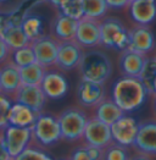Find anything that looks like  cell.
I'll list each match as a JSON object with an SVG mask.
<instances>
[{
	"mask_svg": "<svg viewBox=\"0 0 156 160\" xmlns=\"http://www.w3.org/2000/svg\"><path fill=\"white\" fill-rule=\"evenodd\" d=\"M129 16L135 25L149 26L156 18V0H134L128 8Z\"/></svg>",
	"mask_w": 156,
	"mask_h": 160,
	"instance_id": "obj_20",
	"label": "cell"
},
{
	"mask_svg": "<svg viewBox=\"0 0 156 160\" xmlns=\"http://www.w3.org/2000/svg\"><path fill=\"white\" fill-rule=\"evenodd\" d=\"M124 114L126 112L112 100V98H110V99L105 98L101 103H99L95 107L94 116H96L99 120H101L107 125H111Z\"/></svg>",
	"mask_w": 156,
	"mask_h": 160,
	"instance_id": "obj_23",
	"label": "cell"
},
{
	"mask_svg": "<svg viewBox=\"0 0 156 160\" xmlns=\"http://www.w3.org/2000/svg\"><path fill=\"white\" fill-rule=\"evenodd\" d=\"M32 141L41 147H51L61 141V130L57 116L40 112L32 126Z\"/></svg>",
	"mask_w": 156,
	"mask_h": 160,
	"instance_id": "obj_5",
	"label": "cell"
},
{
	"mask_svg": "<svg viewBox=\"0 0 156 160\" xmlns=\"http://www.w3.org/2000/svg\"><path fill=\"white\" fill-rule=\"evenodd\" d=\"M60 130H61V139L65 142H77L83 138L84 128L88 121L87 112L77 107H70L61 111L57 116Z\"/></svg>",
	"mask_w": 156,
	"mask_h": 160,
	"instance_id": "obj_4",
	"label": "cell"
},
{
	"mask_svg": "<svg viewBox=\"0 0 156 160\" xmlns=\"http://www.w3.org/2000/svg\"><path fill=\"white\" fill-rule=\"evenodd\" d=\"M77 23L78 20L59 11L49 25V34L59 42L75 39Z\"/></svg>",
	"mask_w": 156,
	"mask_h": 160,
	"instance_id": "obj_18",
	"label": "cell"
},
{
	"mask_svg": "<svg viewBox=\"0 0 156 160\" xmlns=\"http://www.w3.org/2000/svg\"><path fill=\"white\" fill-rule=\"evenodd\" d=\"M20 68V77L22 84L26 86H40V82L43 80L45 68L41 66L40 64L32 62L26 66H21Z\"/></svg>",
	"mask_w": 156,
	"mask_h": 160,
	"instance_id": "obj_25",
	"label": "cell"
},
{
	"mask_svg": "<svg viewBox=\"0 0 156 160\" xmlns=\"http://www.w3.org/2000/svg\"><path fill=\"white\" fill-rule=\"evenodd\" d=\"M146 55L138 52H134L132 49H123L121 50L119 59H118V66L119 71L123 76H134L139 77L144 64L146 61Z\"/></svg>",
	"mask_w": 156,
	"mask_h": 160,
	"instance_id": "obj_21",
	"label": "cell"
},
{
	"mask_svg": "<svg viewBox=\"0 0 156 160\" xmlns=\"http://www.w3.org/2000/svg\"><path fill=\"white\" fill-rule=\"evenodd\" d=\"M11 159L9 153H7V149L5 146V142H4V136H2V130H0V160H9Z\"/></svg>",
	"mask_w": 156,
	"mask_h": 160,
	"instance_id": "obj_37",
	"label": "cell"
},
{
	"mask_svg": "<svg viewBox=\"0 0 156 160\" xmlns=\"http://www.w3.org/2000/svg\"><path fill=\"white\" fill-rule=\"evenodd\" d=\"M84 146H85V149L88 152V155H89V159L90 160L103 159V157H104V148L91 146V144H87V143Z\"/></svg>",
	"mask_w": 156,
	"mask_h": 160,
	"instance_id": "obj_33",
	"label": "cell"
},
{
	"mask_svg": "<svg viewBox=\"0 0 156 160\" xmlns=\"http://www.w3.org/2000/svg\"><path fill=\"white\" fill-rule=\"evenodd\" d=\"M9 1H11V0H0V2H9Z\"/></svg>",
	"mask_w": 156,
	"mask_h": 160,
	"instance_id": "obj_41",
	"label": "cell"
},
{
	"mask_svg": "<svg viewBox=\"0 0 156 160\" xmlns=\"http://www.w3.org/2000/svg\"><path fill=\"white\" fill-rule=\"evenodd\" d=\"M22 82L20 68L9 59L0 65V93L6 95L13 102V98L20 89Z\"/></svg>",
	"mask_w": 156,
	"mask_h": 160,
	"instance_id": "obj_16",
	"label": "cell"
},
{
	"mask_svg": "<svg viewBox=\"0 0 156 160\" xmlns=\"http://www.w3.org/2000/svg\"><path fill=\"white\" fill-rule=\"evenodd\" d=\"M149 95L148 89L139 77L122 76L115 81L111 98L126 114L133 112L143 105Z\"/></svg>",
	"mask_w": 156,
	"mask_h": 160,
	"instance_id": "obj_1",
	"label": "cell"
},
{
	"mask_svg": "<svg viewBox=\"0 0 156 160\" xmlns=\"http://www.w3.org/2000/svg\"><path fill=\"white\" fill-rule=\"evenodd\" d=\"M104 84L80 78L76 92L78 104L83 108H95L101 103L106 98Z\"/></svg>",
	"mask_w": 156,
	"mask_h": 160,
	"instance_id": "obj_15",
	"label": "cell"
},
{
	"mask_svg": "<svg viewBox=\"0 0 156 160\" xmlns=\"http://www.w3.org/2000/svg\"><path fill=\"white\" fill-rule=\"evenodd\" d=\"M11 52H12V50L10 49V47L5 43V40L0 37V65H1L4 61H6V60L10 59Z\"/></svg>",
	"mask_w": 156,
	"mask_h": 160,
	"instance_id": "obj_35",
	"label": "cell"
},
{
	"mask_svg": "<svg viewBox=\"0 0 156 160\" xmlns=\"http://www.w3.org/2000/svg\"><path fill=\"white\" fill-rule=\"evenodd\" d=\"M10 60L12 61L16 66H26L32 62H36V56L34 52L31 47V44H28L26 47H21L18 49H13L10 55Z\"/></svg>",
	"mask_w": 156,
	"mask_h": 160,
	"instance_id": "obj_27",
	"label": "cell"
},
{
	"mask_svg": "<svg viewBox=\"0 0 156 160\" xmlns=\"http://www.w3.org/2000/svg\"><path fill=\"white\" fill-rule=\"evenodd\" d=\"M129 44V29L117 17L100 20V47L114 50H123Z\"/></svg>",
	"mask_w": 156,
	"mask_h": 160,
	"instance_id": "obj_3",
	"label": "cell"
},
{
	"mask_svg": "<svg viewBox=\"0 0 156 160\" xmlns=\"http://www.w3.org/2000/svg\"><path fill=\"white\" fill-rule=\"evenodd\" d=\"M31 47L34 52L36 61L38 64H40L44 68L55 67L59 40L55 39L49 33H44L37 39L32 40Z\"/></svg>",
	"mask_w": 156,
	"mask_h": 160,
	"instance_id": "obj_8",
	"label": "cell"
},
{
	"mask_svg": "<svg viewBox=\"0 0 156 160\" xmlns=\"http://www.w3.org/2000/svg\"><path fill=\"white\" fill-rule=\"evenodd\" d=\"M153 95V109H154V112H155L156 116V94H151Z\"/></svg>",
	"mask_w": 156,
	"mask_h": 160,
	"instance_id": "obj_39",
	"label": "cell"
},
{
	"mask_svg": "<svg viewBox=\"0 0 156 160\" xmlns=\"http://www.w3.org/2000/svg\"><path fill=\"white\" fill-rule=\"evenodd\" d=\"M107 10L109 8L105 0H83V11L85 17L101 20L106 16Z\"/></svg>",
	"mask_w": 156,
	"mask_h": 160,
	"instance_id": "obj_26",
	"label": "cell"
},
{
	"mask_svg": "<svg viewBox=\"0 0 156 160\" xmlns=\"http://www.w3.org/2000/svg\"><path fill=\"white\" fill-rule=\"evenodd\" d=\"M40 112L22 103L12 102L9 112V123L20 127H32Z\"/></svg>",
	"mask_w": 156,
	"mask_h": 160,
	"instance_id": "obj_22",
	"label": "cell"
},
{
	"mask_svg": "<svg viewBox=\"0 0 156 160\" xmlns=\"http://www.w3.org/2000/svg\"><path fill=\"white\" fill-rule=\"evenodd\" d=\"M0 37L11 50L31 44V40L21 27V18L17 20L16 16L0 15Z\"/></svg>",
	"mask_w": 156,
	"mask_h": 160,
	"instance_id": "obj_6",
	"label": "cell"
},
{
	"mask_svg": "<svg viewBox=\"0 0 156 160\" xmlns=\"http://www.w3.org/2000/svg\"><path fill=\"white\" fill-rule=\"evenodd\" d=\"M21 27L29 40L37 39L44 34V18L41 15L29 12L21 18Z\"/></svg>",
	"mask_w": 156,
	"mask_h": 160,
	"instance_id": "obj_24",
	"label": "cell"
},
{
	"mask_svg": "<svg viewBox=\"0 0 156 160\" xmlns=\"http://www.w3.org/2000/svg\"><path fill=\"white\" fill-rule=\"evenodd\" d=\"M151 94H156V77H155V80H154V83H153V93ZM150 94V95H151Z\"/></svg>",
	"mask_w": 156,
	"mask_h": 160,
	"instance_id": "obj_40",
	"label": "cell"
},
{
	"mask_svg": "<svg viewBox=\"0 0 156 160\" xmlns=\"http://www.w3.org/2000/svg\"><path fill=\"white\" fill-rule=\"evenodd\" d=\"M70 158L72 160H90L89 159V155H88V152L85 149V146L76 148L72 152V154L70 155Z\"/></svg>",
	"mask_w": 156,
	"mask_h": 160,
	"instance_id": "obj_36",
	"label": "cell"
},
{
	"mask_svg": "<svg viewBox=\"0 0 156 160\" xmlns=\"http://www.w3.org/2000/svg\"><path fill=\"white\" fill-rule=\"evenodd\" d=\"M155 58H156V55H155Z\"/></svg>",
	"mask_w": 156,
	"mask_h": 160,
	"instance_id": "obj_43",
	"label": "cell"
},
{
	"mask_svg": "<svg viewBox=\"0 0 156 160\" xmlns=\"http://www.w3.org/2000/svg\"><path fill=\"white\" fill-rule=\"evenodd\" d=\"M128 147H124L117 142H111L107 147L104 148V157L106 160H127L129 158Z\"/></svg>",
	"mask_w": 156,
	"mask_h": 160,
	"instance_id": "obj_30",
	"label": "cell"
},
{
	"mask_svg": "<svg viewBox=\"0 0 156 160\" xmlns=\"http://www.w3.org/2000/svg\"><path fill=\"white\" fill-rule=\"evenodd\" d=\"M57 11L65 13L70 17H73L76 20H79L84 16L83 0H64Z\"/></svg>",
	"mask_w": 156,
	"mask_h": 160,
	"instance_id": "obj_31",
	"label": "cell"
},
{
	"mask_svg": "<svg viewBox=\"0 0 156 160\" xmlns=\"http://www.w3.org/2000/svg\"><path fill=\"white\" fill-rule=\"evenodd\" d=\"M155 48V36L149 26L135 25L129 29V44L128 49L142 54H148L153 52Z\"/></svg>",
	"mask_w": 156,
	"mask_h": 160,
	"instance_id": "obj_17",
	"label": "cell"
},
{
	"mask_svg": "<svg viewBox=\"0 0 156 160\" xmlns=\"http://www.w3.org/2000/svg\"><path fill=\"white\" fill-rule=\"evenodd\" d=\"M12 100L6 95L0 93V130L9 125V112Z\"/></svg>",
	"mask_w": 156,
	"mask_h": 160,
	"instance_id": "obj_32",
	"label": "cell"
},
{
	"mask_svg": "<svg viewBox=\"0 0 156 160\" xmlns=\"http://www.w3.org/2000/svg\"><path fill=\"white\" fill-rule=\"evenodd\" d=\"M84 143L96 146V147L105 148L112 142V136L110 125L99 120L96 116L89 118L87 121L83 138Z\"/></svg>",
	"mask_w": 156,
	"mask_h": 160,
	"instance_id": "obj_14",
	"label": "cell"
},
{
	"mask_svg": "<svg viewBox=\"0 0 156 160\" xmlns=\"http://www.w3.org/2000/svg\"><path fill=\"white\" fill-rule=\"evenodd\" d=\"M75 40L84 49L100 47V20L83 16L78 20Z\"/></svg>",
	"mask_w": 156,
	"mask_h": 160,
	"instance_id": "obj_11",
	"label": "cell"
},
{
	"mask_svg": "<svg viewBox=\"0 0 156 160\" xmlns=\"http://www.w3.org/2000/svg\"><path fill=\"white\" fill-rule=\"evenodd\" d=\"M139 122L133 116L127 114L122 115L118 120L110 125L112 141L117 142L124 147H132L138 132Z\"/></svg>",
	"mask_w": 156,
	"mask_h": 160,
	"instance_id": "obj_13",
	"label": "cell"
},
{
	"mask_svg": "<svg viewBox=\"0 0 156 160\" xmlns=\"http://www.w3.org/2000/svg\"><path fill=\"white\" fill-rule=\"evenodd\" d=\"M45 2H48L50 6H52V8H55V9H57L59 10V8H60V5L62 4V1L64 0H44Z\"/></svg>",
	"mask_w": 156,
	"mask_h": 160,
	"instance_id": "obj_38",
	"label": "cell"
},
{
	"mask_svg": "<svg viewBox=\"0 0 156 160\" xmlns=\"http://www.w3.org/2000/svg\"><path fill=\"white\" fill-rule=\"evenodd\" d=\"M40 87L44 94L46 95V98L50 100L61 99L67 94L70 88L67 78L65 73L62 72V70L60 68L54 70L52 67L45 68L43 80L40 82Z\"/></svg>",
	"mask_w": 156,
	"mask_h": 160,
	"instance_id": "obj_10",
	"label": "cell"
},
{
	"mask_svg": "<svg viewBox=\"0 0 156 160\" xmlns=\"http://www.w3.org/2000/svg\"><path fill=\"white\" fill-rule=\"evenodd\" d=\"M105 2H106L109 9L122 10V9H127L128 8L130 0H105Z\"/></svg>",
	"mask_w": 156,
	"mask_h": 160,
	"instance_id": "obj_34",
	"label": "cell"
},
{
	"mask_svg": "<svg viewBox=\"0 0 156 160\" xmlns=\"http://www.w3.org/2000/svg\"><path fill=\"white\" fill-rule=\"evenodd\" d=\"M44 147L39 146L38 143L31 141V143L27 146L16 158V160H22V159H41V160H49L52 159V157L46 153V150L43 149Z\"/></svg>",
	"mask_w": 156,
	"mask_h": 160,
	"instance_id": "obj_29",
	"label": "cell"
},
{
	"mask_svg": "<svg viewBox=\"0 0 156 160\" xmlns=\"http://www.w3.org/2000/svg\"><path fill=\"white\" fill-rule=\"evenodd\" d=\"M13 102L22 103L25 105H28L33 110L41 112L45 107V103L48 102L46 95L44 94L40 86H26L21 84L20 89L13 98Z\"/></svg>",
	"mask_w": 156,
	"mask_h": 160,
	"instance_id": "obj_19",
	"label": "cell"
},
{
	"mask_svg": "<svg viewBox=\"0 0 156 160\" xmlns=\"http://www.w3.org/2000/svg\"><path fill=\"white\" fill-rule=\"evenodd\" d=\"M132 148L144 157L156 155V119L139 122L138 132Z\"/></svg>",
	"mask_w": 156,
	"mask_h": 160,
	"instance_id": "obj_9",
	"label": "cell"
},
{
	"mask_svg": "<svg viewBox=\"0 0 156 160\" xmlns=\"http://www.w3.org/2000/svg\"><path fill=\"white\" fill-rule=\"evenodd\" d=\"M4 142L11 159H16L18 154L32 141V127H20L15 125H7L2 128Z\"/></svg>",
	"mask_w": 156,
	"mask_h": 160,
	"instance_id": "obj_7",
	"label": "cell"
},
{
	"mask_svg": "<svg viewBox=\"0 0 156 160\" xmlns=\"http://www.w3.org/2000/svg\"><path fill=\"white\" fill-rule=\"evenodd\" d=\"M156 77V58H146V61L139 75V78L144 83L145 88L148 89L149 94L153 93V83Z\"/></svg>",
	"mask_w": 156,
	"mask_h": 160,
	"instance_id": "obj_28",
	"label": "cell"
},
{
	"mask_svg": "<svg viewBox=\"0 0 156 160\" xmlns=\"http://www.w3.org/2000/svg\"><path fill=\"white\" fill-rule=\"evenodd\" d=\"M130 1H134V0H130Z\"/></svg>",
	"mask_w": 156,
	"mask_h": 160,
	"instance_id": "obj_42",
	"label": "cell"
},
{
	"mask_svg": "<svg viewBox=\"0 0 156 160\" xmlns=\"http://www.w3.org/2000/svg\"><path fill=\"white\" fill-rule=\"evenodd\" d=\"M77 68L79 70L80 78L105 83L111 77L112 62L106 53L93 48L83 53Z\"/></svg>",
	"mask_w": 156,
	"mask_h": 160,
	"instance_id": "obj_2",
	"label": "cell"
},
{
	"mask_svg": "<svg viewBox=\"0 0 156 160\" xmlns=\"http://www.w3.org/2000/svg\"><path fill=\"white\" fill-rule=\"evenodd\" d=\"M83 53V48L75 39L59 42L55 67L62 71H71L77 68Z\"/></svg>",
	"mask_w": 156,
	"mask_h": 160,
	"instance_id": "obj_12",
	"label": "cell"
}]
</instances>
